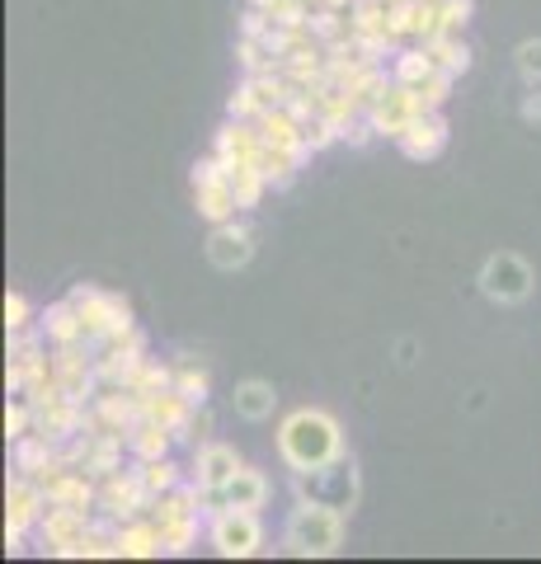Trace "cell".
I'll list each match as a JSON object with an SVG mask.
<instances>
[{
  "label": "cell",
  "mask_w": 541,
  "mask_h": 564,
  "mask_svg": "<svg viewBox=\"0 0 541 564\" xmlns=\"http://www.w3.org/2000/svg\"><path fill=\"white\" fill-rule=\"evenodd\" d=\"M278 456L288 462V470H325L344 456V429L335 414L325 410H292L278 423Z\"/></svg>",
  "instance_id": "6da1fadb"
},
{
  "label": "cell",
  "mask_w": 541,
  "mask_h": 564,
  "mask_svg": "<svg viewBox=\"0 0 541 564\" xmlns=\"http://www.w3.org/2000/svg\"><path fill=\"white\" fill-rule=\"evenodd\" d=\"M344 518L339 508L329 503H311V499H296V508L288 513V527H283V545L292 555L302 560H329L339 555L344 545Z\"/></svg>",
  "instance_id": "7a4b0ae2"
},
{
  "label": "cell",
  "mask_w": 541,
  "mask_h": 564,
  "mask_svg": "<svg viewBox=\"0 0 541 564\" xmlns=\"http://www.w3.org/2000/svg\"><path fill=\"white\" fill-rule=\"evenodd\" d=\"M72 302L80 311V325H85V344L90 348H109L118 339H128V334L137 329L132 325V306L123 302V296L113 292H99V288H80L72 292Z\"/></svg>",
  "instance_id": "3957f363"
},
{
  "label": "cell",
  "mask_w": 541,
  "mask_h": 564,
  "mask_svg": "<svg viewBox=\"0 0 541 564\" xmlns=\"http://www.w3.org/2000/svg\"><path fill=\"white\" fill-rule=\"evenodd\" d=\"M207 503V489L194 480V485H180V489H170L155 499V527H161V545H165V555H184L188 545L198 541V513Z\"/></svg>",
  "instance_id": "277c9868"
},
{
  "label": "cell",
  "mask_w": 541,
  "mask_h": 564,
  "mask_svg": "<svg viewBox=\"0 0 541 564\" xmlns=\"http://www.w3.org/2000/svg\"><path fill=\"white\" fill-rule=\"evenodd\" d=\"M207 541H213L221 560H250L264 545V527H259V513H250V508L221 503L217 513H207Z\"/></svg>",
  "instance_id": "5b68a950"
},
{
  "label": "cell",
  "mask_w": 541,
  "mask_h": 564,
  "mask_svg": "<svg viewBox=\"0 0 541 564\" xmlns=\"http://www.w3.org/2000/svg\"><path fill=\"white\" fill-rule=\"evenodd\" d=\"M292 489L296 499H311V503H329L339 508V513H354L358 503V466L339 456L335 466L325 470H292Z\"/></svg>",
  "instance_id": "8992f818"
},
{
  "label": "cell",
  "mask_w": 541,
  "mask_h": 564,
  "mask_svg": "<svg viewBox=\"0 0 541 564\" xmlns=\"http://www.w3.org/2000/svg\"><path fill=\"white\" fill-rule=\"evenodd\" d=\"M532 282H537L532 263L522 259V254H513V250L490 254V259H485V269H480V292L490 296V302H499V306L528 302V296H532Z\"/></svg>",
  "instance_id": "52a82bcc"
},
{
  "label": "cell",
  "mask_w": 541,
  "mask_h": 564,
  "mask_svg": "<svg viewBox=\"0 0 541 564\" xmlns=\"http://www.w3.org/2000/svg\"><path fill=\"white\" fill-rule=\"evenodd\" d=\"M43 545L62 560H85V536H90V508H66L47 503L43 513Z\"/></svg>",
  "instance_id": "ba28073f"
},
{
  "label": "cell",
  "mask_w": 541,
  "mask_h": 564,
  "mask_svg": "<svg viewBox=\"0 0 541 564\" xmlns=\"http://www.w3.org/2000/svg\"><path fill=\"white\" fill-rule=\"evenodd\" d=\"M424 113V99H419V90L414 85H400V80H391L387 90H381L372 104H368V118H372V128L381 132V137H400L410 128V122Z\"/></svg>",
  "instance_id": "9c48e42d"
},
{
  "label": "cell",
  "mask_w": 541,
  "mask_h": 564,
  "mask_svg": "<svg viewBox=\"0 0 541 564\" xmlns=\"http://www.w3.org/2000/svg\"><path fill=\"white\" fill-rule=\"evenodd\" d=\"M95 503L109 518L128 522V518H142V508L155 503V499H151V489L142 485V475H137V470H113V475H104V480H99V499Z\"/></svg>",
  "instance_id": "30bf717a"
},
{
  "label": "cell",
  "mask_w": 541,
  "mask_h": 564,
  "mask_svg": "<svg viewBox=\"0 0 541 564\" xmlns=\"http://www.w3.org/2000/svg\"><path fill=\"white\" fill-rule=\"evenodd\" d=\"M207 259H213V269L221 273H236V269H246V263L255 259V231L246 221H217L213 226V236H207Z\"/></svg>",
  "instance_id": "8fae6325"
},
{
  "label": "cell",
  "mask_w": 541,
  "mask_h": 564,
  "mask_svg": "<svg viewBox=\"0 0 541 564\" xmlns=\"http://www.w3.org/2000/svg\"><path fill=\"white\" fill-rule=\"evenodd\" d=\"M396 147L410 155V161H433L443 147H447V118L443 109H424L405 132L396 137Z\"/></svg>",
  "instance_id": "7c38bea8"
},
{
  "label": "cell",
  "mask_w": 541,
  "mask_h": 564,
  "mask_svg": "<svg viewBox=\"0 0 541 564\" xmlns=\"http://www.w3.org/2000/svg\"><path fill=\"white\" fill-rule=\"evenodd\" d=\"M236 470H240V456L226 443H203L194 456V480L207 489V499H217V494L236 480Z\"/></svg>",
  "instance_id": "4fadbf2b"
},
{
  "label": "cell",
  "mask_w": 541,
  "mask_h": 564,
  "mask_svg": "<svg viewBox=\"0 0 541 564\" xmlns=\"http://www.w3.org/2000/svg\"><path fill=\"white\" fill-rule=\"evenodd\" d=\"M217 155L226 165H240V161L259 165V155H264V132H259V122L226 118V128L217 132Z\"/></svg>",
  "instance_id": "5bb4252c"
},
{
  "label": "cell",
  "mask_w": 541,
  "mask_h": 564,
  "mask_svg": "<svg viewBox=\"0 0 541 564\" xmlns=\"http://www.w3.org/2000/svg\"><path fill=\"white\" fill-rule=\"evenodd\" d=\"M259 132H264V147H278V151H292L296 161L306 165V122H296L288 109H264L259 113Z\"/></svg>",
  "instance_id": "9a60e30c"
},
{
  "label": "cell",
  "mask_w": 541,
  "mask_h": 564,
  "mask_svg": "<svg viewBox=\"0 0 541 564\" xmlns=\"http://www.w3.org/2000/svg\"><path fill=\"white\" fill-rule=\"evenodd\" d=\"M43 513H47V494H43V485L39 480H14L10 489H6V522L10 527H39L43 522Z\"/></svg>",
  "instance_id": "2e32d148"
},
{
  "label": "cell",
  "mask_w": 541,
  "mask_h": 564,
  "mask_svg": "<svg viewBox=\"0 0 541 564\" xmlns=\"http://www.w3.org/2000/svg\"><path fill=\"white\" fill-rule=\"evenodd\" d=\"M155 555H165L161 527L142 522V518L118 522V560H155Z\"/></svg>",
  "instance_id": "e0dca14e"
},
{
  "label": "cell",
  "mask_w": 541,
  "mask_h": 564,
  "mask_svg": "<svg viewBox=\"0 0 541 564\" xmlns=\"http://www.w3.org/2000/svg\"><path fill=\"white\" fill-rule=\"evenodd\" d=\"M217 503H231V508H250V513H259V508L269 503V480H264V470H255V466H240L236 470V480L226 485L217 494Z\"/></svg>",
  "instance_id": "ac0fdd59"
},
{
  "label": "cell",
  "mask_w": 541,
  "mask_h": 564,
  "mask_svg": "<svg viewBox=\"0 0 541 564\" xmlns=\"http://www.w3.org/2000/svg\"><path fill=\"white\" fill-rule=\"evenodd\" d=\"M194 203H198V217H207V221H231L236 212H240V203H236V193H231V180H207V184H194Z\"/></svg>",
  "instance_id": "d6986e66"
},
{
  "label": "cell",
  "mask_w": 541,
  "mask_h": 564,
  "mask_svg": "<svg viewBox=\"0 0 541 564\" xmlns=\"http://www.w3.org/2000/svg\"><path fill=\"white\" fill-rule=\"evenodd\" d=\"M170 443H174V433L165 429V423H155V419H137L132 429H128V452L137 456V462L170 456Z\"/></svg>",
  "instance_id": "ffe728a7"
},
{
  "label": "cell",
  "mask_w": 541,
  "mask_h": 564,
  "mask_svg": "<svg viewBox=\"0 0 541 564\" xmlns=\"http://www.w3.org/2000/svg\"><path fill=\"white\" fill-rule=\"evenodd\" d=\"M43 334H47V344H52V348H62V344H80V339H85V325H80V311H76L72 296L43 311Z\"/></svg>",
  "instance_id": "44dd1931"
},
{
  "label": "cell",
  "mask_w": 541,
  "mask_h": 564,
  "mask_svg": "<svg viewBox=\"0 0 541 564\" xmlns=\"http://www.w3.org/2000/svg\"><path fill=\"white\" fill-rule=\"evenodd\" d=\"M231 404H236L240 419L264 423V419H273V410H278V391H273L269 381H240L236 395H231Z\"/></svg>",
  "instance_id": "7402d4cb"
},
{
  "label": "cell",
  "mask_w": 541,
  "mask_h": 564,
  "mask_svg": "<svg viewBox=\"0 0 541 564\" xmlns=\"http://www.w3.org/2000/svg\"><path fill=\"white\" fill-rule=\"evenodd\" d=\"M348 24H354V39H396L387 0H354L348 6Z\"/></svg>",
  "instance_id": "603a6c76"
},
{
  "label": "cell",
  "mask_w": 541,
  "mask_h": 564,
  "mask_svg": "<svg viewBox=\"0 0 541 564\" xmlns=\"http://www.w3.org/2000/svg\"><path fill=\"white\" fill-rule=\"evenodd\" d=\"M226 180H231V193H236V203L240 207H259V198H264V170H259L255 161H240V165H226Z\"/></svg>",
  "instance_id": "cb8c5ba5"
},
{
  "label": "cell",
  "mask_w": 541,
  "mask_h": 564,
  "mask_svg": "<svg viewBox=\"0 0 541 564\" xmlns=\"http://www.w3.org/2000/svg\"><path fill=\"white\" fill-rule=\"evenodd\" d=\"M433 70H439V66H433V57H429L424 43H419V47H400V52H396V66H391V80L414 85V90H419V85H424Z\"/></svg>",
  "instance_id": "d4e9b609"
},
{
  "label": "cell",
  "mask_w": 541,
  "mask_h": 564,
  "mask_svg": "<svg viewBox=\"0 0 541 564\" xmlns=\"http://www.w3.org/2000/svg\"><path fill=\"white\" fill-rule=\"evenodd\" d=\"M424 47H429V57L439 70H452V76H466L470 70V47L462 43V33H443V39H433Z\"/></svg>",
  "instance_id": "484cf974"
},
{
  "label": "cell",
  "mask_w": 541,
  "mask_h": 564,
  "mask_svg": "<svg viewBox=\"0 0 541 564\" xmlns=\"http://www.w3.org/2000/svg\"><path fill=\"white\" fill-rule=\"evenodd\" d=\"M137 475H142V485L151 489V499H161V494L180 489L184 485V470L170 462V456H155V462H137Z\"/></svg>",
  "instance_id": "4316f807"
},
{
  "label": "cell",
  "mask_w": 541,
  "mask_h": 564,
  "mask_svg": "<svg viewBox=\"0 0 541 564\" xmlns=\"http://www.w3.org/2000/svg\"><path fill=\"white\" fill-rule=\"evenodd\" d=\"M273 109V104L264 99V90H259V80L246 76V85H236V95L226 99V113L231 118H246V122H259V113Z\"/></svg>",
  "instance_id": "83f0119b"
},
{
  "label": "cell",
  "mask_w": 541,
  "mask_h": 564,
  "mask_svg": "<svg viewBox=\"0 0 541 564\" xmlns=\"http://www.w3.org/2000/svg\"><path fill=\"white\" fill-rule=\"evenodd\" d=\"M311 33H316L321 43H344V39H354V24H348V10L316 6V14H311Z\"/></svg>",
  "instance_id": "f1b7e54d"
},
{
  "label": "cell",
  "mask_w": 541,
  "mask_h": 564,
  "mask_svg": "<svg viewBox=\"0 0 541 564\" xmlns=\"http://www.w3.org/2000/svg\"><path fill=\"white\" fill-rule=\"evenodd\" d=\"M236 62L246 66V76H264V70L278 66V57L269 52L264 39H250V33H240V43H236Z\"/></svg>",
  "instance_id": "f546056e"
},
{
  "label": "cell",
  "mask_w": 541,
  "mask_h": 564,
  "mask_svg": "<svg viewBox=\"0 0 541 564\" xmlns=\"http://www.w3.org/2000/svg\"><path fill=\"white\" fill-rule=\"evenodd\" d=\"M259 170H264V180L273 184V188H283V184H292V174L302 170V161H296L292 151H278V147H264V155H259Z\"/></svg>",
  "instance_id": "4dcf8cb0"
},
{
  "label": "cell",
  "mask_w": 541,
  "mask_h": 564,
  "mask_svg": "<svg viewBox=\"0 0 541 564\" xmlns=\"http://www.w3.org/2000/svg\"><path fill=\"white\" fill-rule=\"evenodd\" d=\"M174 391H184L203 410V400H207V372H203V367H194V362H180V367H174Z\"/></svg>",
  "instance_id": "1f68e13d"
},
{
  "label": "cell",
  "mask_w": 541,
  "mask_h": 564,
  "mask_svg": "<svg viewBox=\"0 0 541 564\" xmlns=\"http://www.w3.org/2000/svg\"><path fill=\"white\" fill-rule=\"evenodd\" d=\"M29 433H33V404H29V395H20V400L6 404V437L20 443V437H29Z\"/></svg>",
  "instance_id": "d6a6232c"
},
{
  "label": "cell",
  "mask_w": 541,
  "mask_h": 564,
  "mask_svg": "<svg viewBox=\"0 0 541 564\" xmlns=\"http://www.w3.org/2000/svg\"><path fill=\"white\" fill-rule=\"evenodd\" d=\"M452 80H457L452 70H433V76L419 85V99H424V109H443V104L452 99Z\"/></svg>",
  "instance_id": "836d02e7"
},
{
  "label": "cell",
  "mask_w": 541,
  "mask_h": 564,
  "mask_svg": "<svg viewBox=\"0 0 541 564\" xmlns=\"http://www.w3.org/2000/svg\"><path fill=\"white\" fill-rule=\"evenodd\" d=\"M170 386H174V367H155V362H147L142 372H137L132 391H137V395H155V391H170Z\"/></svg>",
  "instance_id": "e575fe53"
},
{
  "label": "cell",
  "mask_w": 541,
  "mask_h": 564,
  "mask_svg": "<svg viewBox=\"0 0 541 564\" xmlns=\"http://www.w3.org/2000/svg\"><path fill=\"white\" fill-rule=\"evenodd\" d=\"M470 0H439V14H443V33H462L470 24Z\"/></svg>",
  "instance_id": "d590c367"
},
{
  "label": "cell",
  "mask_w": 541,
  "mask_h": 564,
  "mask_svg": "<svg viewBox=\"0 0 541 564\" xmlns=\"http://www.w3.org/2000/svg\"><path fill=\"white\" fill-rule=\"evenodd\" d=\"M339 137H344V132H339V128H335V122H329V118H321V113L306 122V147H311V151H325V147H335Z\"/></svg>",
  "instance_id": "8d00e7d4"
},
{
  "label": "cell",
  "mask_w": 541,
  "mask_h": 564,
  "mask_svg": "<svg viewBox=\"0 0 541 564\" xmlns=\"http://www.w3.org/2000/svg\"><path fill=\"white\" fill-rule=\"evenodd\" d=\"M513 57H518V70H522V76H528V80H541V39H522Z\"/></svg>",
  "instance_id": "74e56055"
},
{
  "label": "cell",
  "mask_w": 541,
  "mask_h": 564,
  "mask_svg": "<svg viewBox=\"0 0 541 564\" xmlns=\"http://www.w3.org/2000/svg\"><path fill=\"white\" fill-rule=\"evenodd\" d=\"M29 302H24V296L20 292H6V329L14 334V329H29Z\"/></svg>",
  "instance_id": "f35d334b"
},
{
  "label": "cell",
  "mask_w": 541,
  "mask_h": 564,
  "mask_svg": "<svg viewBox=\"0 0 541 564\" xmlns=\"http://www.w3.org/2000/svg\"><path fill=\"white\" fill-rule=\"evenodd\" d=\"M522 118H528V122H541V99H528V104H522Z\"/></svg>",
  "instance_id": "ab89813d"
},
{
  "label": "cell",
  "mask_w": 541,
  "mask_h": 564,
  "mask_svg": "<svg viewBox=\"0 0 541 564\" xmlns=\"http://www.w3.org/2000/svg\"><path fill=\"white\" fill-rule=\"evenodd\" d=\"M316 6H329V10H348L354 0H316Z\"/></svg>",
  "instance_id": "60d3db41"
},
{
  "label": "cell",
  "mask_w": 541,
  "mask_h": 564,
  "mask_svg": "<svg viewBox=\"0 0 541 564\" xmlns=\"http://www.w3.org/2000/svg\"><path fill=\"white\" fill-rule=\"evenodd\" d=\"M250 6H259V10H273V6H278V0H250Z\"/></svg>",
  "instance_id": "b9f144b4"
},
{
  "label": "cell",
  "mask_w": 541,
  "mask_h": 564,
  "mask_svg": "<svg viewBox=\"0 0 541 564\" xmlns=\"http://www.w3.org/2000/svg\"><path fill=\"white\" fill-rule=\"evenodd\" d=\"M424 6H439V0H424Z\"/></svg>",
  "instance_id": "7bdbcfd3"
}]
</instances>
